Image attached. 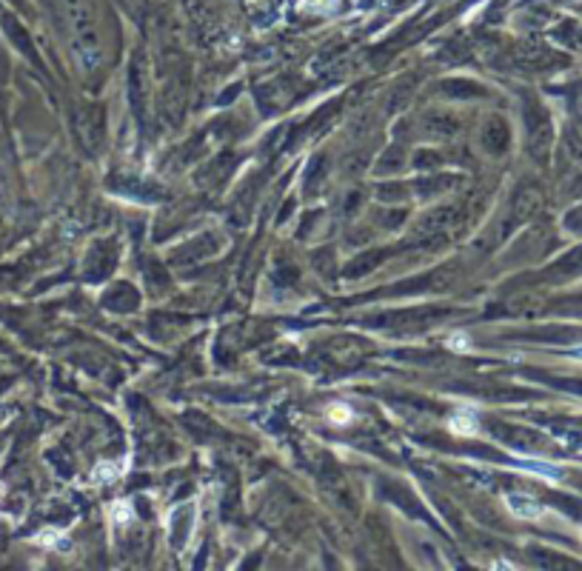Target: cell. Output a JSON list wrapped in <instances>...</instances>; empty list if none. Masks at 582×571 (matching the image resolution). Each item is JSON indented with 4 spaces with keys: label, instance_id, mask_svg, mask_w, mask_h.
Returning <instances> with one entry per match:
<instances>
[{
    "label": "cell",
    "instance_id": "obj_4",
    "mask_svg": "<svg viewBox=\"0 0 582 571\" xmlns=\"http://www.w3.org/2000/svg\"><path fill=\"white\" fill-rule=\"evenodd\" d=\"M448 346L451 349H469V340H465V337H454V340H448Z\"/></svg>",
    "mask_w": 582,
    "mask_h": 571
},
{
    "label": "cell",
    "instance_id": "obj_2",
    "mask_svg": "<svg viewBox=\"0 0 582 571\" xmlns=\"http://www.w3.org/2000/svg\"><path fill=\"white\" fill-rule=\"evenodd\" d=\"M451 428H454V432H460V434H474L477 432V417H471V414H454L451 417Z\"/></svg>",
    "mask_w": 582,
    "mask_h": 571
},
{
    "label": "cell",
    "instance_id": "obj_5",
    "mask_svg": "<svg viewBox=\"0 0 582 571\" xmlns=\"http://www.w3.org/2000/svg\"><path fill=\"white\" fill-rule=\"evenodd\" d=\"M571 354H574V357H576V360H582V346H576V349H574V351H571Z\"/></svg>",
    "mask_w": 582,
    "mask_h": 571
},
{
    "label": "cell",
    "instance_id": "obj_3",
    "mask_svg": "<svg viewBox=\"0 0 582 571\" xmlns=\"http://www.w3.org/2000/svg\"><path fill=\"white\" fill-rule=\"evenodd\" d=\"M525 466H528V471L543 474V477H548V480H560L563 477V471L556 466H548V463H525Z\"/></svg>",
    "mask_w": 582,
    "mask_h": 571
},
{
    "label": "cell",
    "instance_id": "obj_1",
    "mask_svg": "<svg viewBox=\"0 0 582 571\" xmlns=\"http://www.w3.org/2000/svg\"><path fill=\"white\" fill-rule=\"evenodd\" d=\"M505 503H508V509L514 511L517 517H525V520H537V517H543V506H540L534 497H525V494H508Z\"/></svg>",
    "mask_w": 582,
    "mask_h": 571
}]
</instances>
